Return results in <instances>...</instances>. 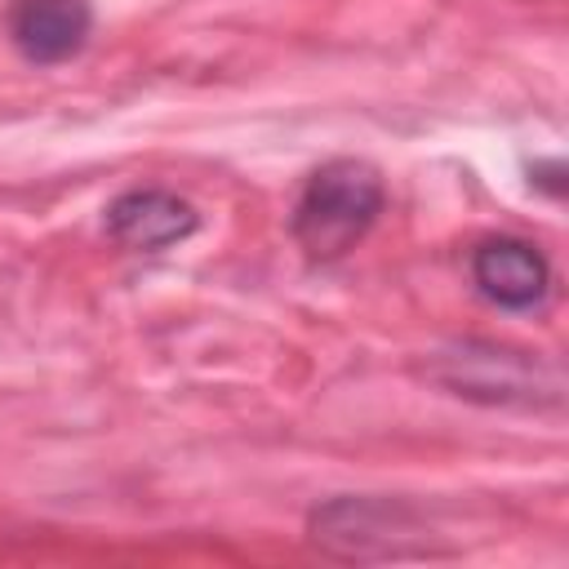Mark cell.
I'll list each match as a JSON object with an SVG mask.
<instances>
[{
	"label": "cell",
	"instance_id": "cell-2",
	"mask_svg": "<svg viewBox=\"0 0 569 569\" xmlns=\"http://www.w3.org/2000/svg\"><path fill=\"white\" fill-rule=\"evenodd\" d=\"M311 542L338 560H405V556H440L431 529L413 507L391 498H333L311 511Z\"/></svg>",
	"mask_w": 569,
	"mask_h": 569
},
{
	"label": "cell",
	"instance_id": "cell-6",
	"mask_svg": "<svg viewBox=\"0 0 569 569\" xmlns=\"http://www.w3.org/2000/svg\"><path fill=\"white\" fill-rule=\"evenodd\" d=\"M4 31L27 62L53 67L76 58L89 44L93 4L89 0H9Z\"/></svg>",
	"mask_w": 569,
	"mask_h": 569
},
{
	"label": "cell",
	"instance_id": "cell-5",
	"mask_svg": "<svg viewBox=\"0 0 569 569\" xmlns=\"http://www.w3.org/2000/svg\"><path fill=\"white\" fill-rule=\"evenodd\" d=\"M200 227L191 200L164 187H133L107 204V236L129 253H160L182 244Z\"/></svg>",
	"mask_w": 569,
	"mask_h": 569
},
{
	"label": "cell",
	"instance_id": "cell-3",
	"mask_svg": "<svg viewBox=\"0 0 569 569\" xmlns=\"http://www.w3.org/2000/svg\"><path fill=\"white\" fill-rule=\"evenodd\" d=\"M431 378L449 387L453 396L480 400V405H556L560 400V378L556 369L538 365L525 351H507L493 342H458L449 351H436Z\"/></svg>",
	"mask_w": 569,
	"mask_h": 569
},
{
	"label": "cell",
	"instance_id": "cell-4",
	"mask_svg": "<svg viewBox=\"0 0 569 569\" xmlns=\"http://www.w3.org/2000/svg\"><path fill=\"white\" fill-rule=\"evenodd\" d=\"M471 280L480 298L502 311H533L551 293V262L520 236H489L471 249Z\"/></svg>",
	"mask_w": 569,
	"mask_h": 569
},
{
	"label": "cell",
	"instance_id": "cell-1",
	"mask_svg": "<svg viewBox=\"0 0 569 569\" xmlns=\"http://www.w3.org/2000/svg\"><path fill=\"white\" fill-rule=\"evenodd\" d=\"M382 204H387L382 173L369 160L338 156V160H325L302 182L289 213V231L311 262H333L369 236Z\"/></svg>",
	"mask_w": 569,
	"mask_h": 569
}]
</instances>
